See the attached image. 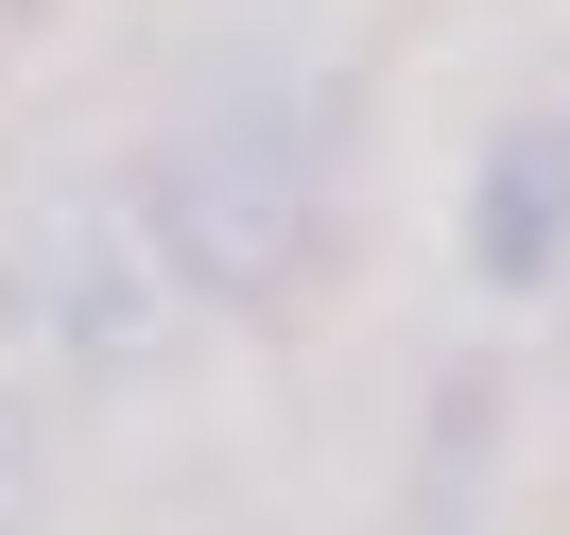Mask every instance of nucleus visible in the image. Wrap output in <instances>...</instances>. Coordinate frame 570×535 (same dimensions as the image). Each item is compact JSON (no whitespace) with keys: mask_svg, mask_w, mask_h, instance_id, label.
<instances>
[{"mask_svg":"<svg viewBox=\"0 0 570 535\" xmlns=\"http://www.w3.org/2000/svg\"><path fill=\"white\" fill-rule=\"evenodd\" d=\"M328 70H225L174 139L139 156V242L174 259L190 311H294L346 242V139H328Z\"/></svg>","mask_w":570,"mask_h":535,"instance_id":"nucleus-1","label":"nucleus"},{"mask_svg":"<svg viewBox=\"0 0 570 535\" xmlns=\"http://www.w3.org/2000/svg\"><path fill=\"white\" fill-rule=\"evenodd\" d=\"M0 311H18V346L52 363V380H156L174 363V328H190V294H174V259L139 242V208H52L36 242H18V277H0Z\"/></svg>","mask_w":570,"mask_h":535,"instance_id":"nucleus-2","label":"nucleus"},{"mask_svg":"<svg viewBox=\"0 0 570 535\" xmlns=\"http://www.w3.org/2000/svg\"><path fill=\"white\" fill-rule=\"evenodd\" d=\"M553 277H570V121H553V105H519L484 156H466V294L535 311Z\"/></svg>","mask_w":570,"mask_h":535,"instance_id":"nucleus-3","label":"nucleus"},{"mask_svg":"<svg viewBox=\"0 0 570 535\" xmlns=\"http://www.w3.org/2000/svg\"><path fill=\"white\" fill-rule=\"evenodd\" d=\"M0 535H36V432L0 415Z\"/></svg>","mask_w":570,"mask_h":535,"instance_id":"nucleus-4","label":"nucleus"},{"mask_svg":"<svg viewBox=\"0 0 570 535\" xmlns=\"http://www.w3.org/2000/svg\"><path fill=\"white\" fill-rule=\"evenodd\" d=\"M0 18H36V0H0Z\"/></svg>","mask_w":570,"mask_h":535,"instance_id":"nucleus-5","label":"nucleus"}]
</instances>
